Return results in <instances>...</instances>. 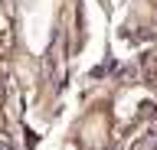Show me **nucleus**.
I'll return each mask as SVG.
<instances>
[{"label": "nucleus", "instance_id": "obj_1", "mask_svg": "<svg viewBox=\"0 0 157 150\" xmlns=\"http://www.w3.org/2000/svg\"><path fill=\"white\" fill-rule=\"evenodd\" d=\"M108 137V127H105V118L101 114H92V118L82 121V127H78V140L85 144V147H101V140Z\"/></svg>", "mask_w": 157, "mask_h": 150}]
</instances>
